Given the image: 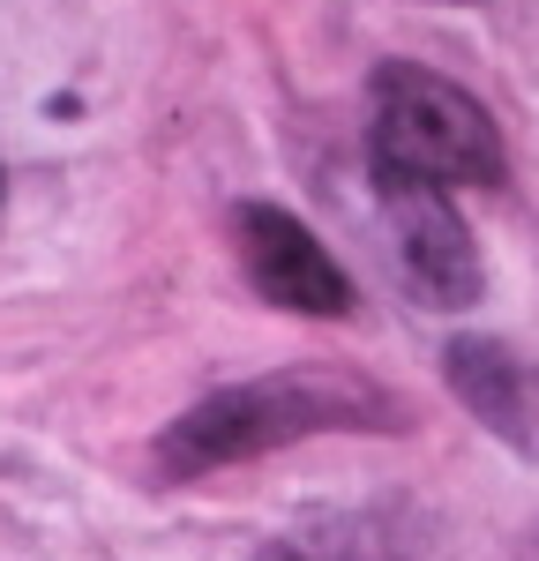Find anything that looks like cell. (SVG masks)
<instances>
[{
	"label": "cell",
	"mask_w": 539,
	"mask_h": 561,
	"mask_svg": "<svg viewBox=\"0 0 539 561\" xmlns=\"http://www.w3.org/2000/svg\"><path fill=\"white\" fill-rule=\"evenodd\" d=\"M398 404L382 389H367L359 375H330V367H293L270 382H232L218 397H203L195 412H180L158 434V465L173 479L218 472V465H248L263 449H285L300 434L322 427H382Z\"/></svg>",
	"instance_id": "6da1fadb"
},
{
	"label": "cell",
	"mask_w": 539,
	"mask_h": 561,
	"mask_svg": "<svg viewBox=\"0 0 539 561\" xmlns=\"http://www.w3.org/2000/svg\"><path fill=\"white\" fill-rule=\"evenodd\" d=\"M367 180L375 187H494L502 180V135L488 105L435 68L390 60L367 83Z\"/></svg>",
	"instance_id": "7a4b0ae2"
},
{
	"label": "cell",
	"mask_w": 539,
	"mask_h": 561,
	"mask_svg": "<svg viewBox=\"0 0 539 561\" xmlns=\"http://www.w3.org/2000/svg\"><path fill=\"white\" fill-rule=\"evenodd\" d=\"M390 210V270H398L404 300L435 307H472L480 300V248L465 232V217L449 210V195L435 187H375Z\"/></svg>",
	"instance_id": "3957f363"
},
{
	"label": "cell",
	"mask_w": 539,
	"mask_h": 561,
	"mask_svg": "<svg viewBox=\"0 0 539 561\" xmlns=\"http://www.w3.org/2000/svg\"><path fill=\"white\" fill-rule=\"evenodd\" d=\"M232 240H240V270L270 307L293 314H353V277L330 262V248L308 225L277 203H240L232 210Z\"/></svg>",
	"instance_id": "277c9868"
},
{
	"label": "cell",
	"mask_w": 539,
	"mask_h": 561,
	"mask_svg": "<svg viewBox=\"0 0 539 561\" xmlns=\"http://www.w3.org/2000/svg\"><path fill=\"white\" fill-rule=\"evenodd\" d=\"M443 375L494 442L539 457V359L494 345V337H457L443 352Z\"/></svg>",
	"instance_id": "5b68a950"
}]
</instances>
